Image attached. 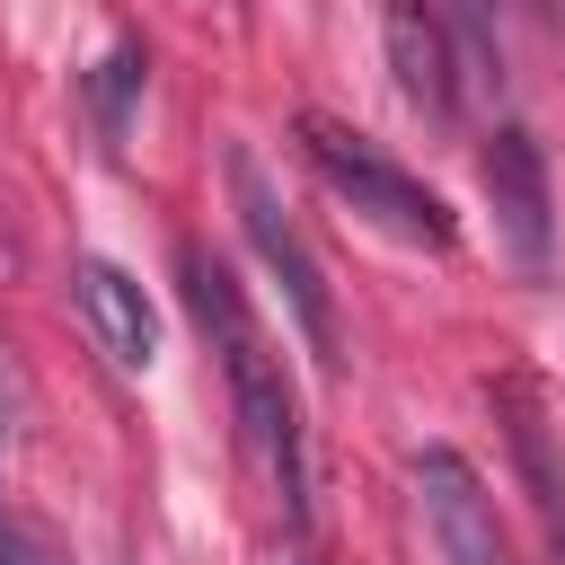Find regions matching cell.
<instances>
[{"label": "cell", "mask_w": 565, "mask_h": 565, "mask_svg": "<svg viewBox=\"0 0 565 565\" xmlns=\"http://www.w3.org/2000/svg\"><path fill=\"white\" fill-rule=\"evenodd\" d=\"M380 26H388V71H397V97L415 115H450V79H459V53H450V26L433 0H380Z\"/></svg>", "instance_id": "cell-6"}, {"label": "cell", "mask_w": 565, "mask_h": 565, "mask_svg": "<svg viewBox=\"0 0 565 565\" xmlns=\"http://www.w3.org/2000/svg\"><path fill=\"white\" fill-rule=\"evenodd\" d=\"M539 9H565V0H539Z\"/></svg>", "instance_id": "cell-9"}, {"label": "cell", "mask_w": 565, "mask_h": 565, "mask_svg": "<svg viewBox=\"0 0 565 565\" xmlns=\"http://www.w3.org/2000/svg\"><path fill=\"white\" fill-rule=\"evenodd\" d=\"M177 282H185V309H194V327H203V335H212V353H221V380H230L238 433H247V450H256L265 486L282 494V521H300V512H309L300 406H291V380H282V362H274V344H265V327H256V309H247L238 274H230L221 256L185 247V256H177Z\"/></svg>", "instance_id": "cell-1"}, {"label": "cell", "mask_w": 565, "mask_h": 565, "mask_svg": "<svg viewBox=\"0 0 565 565\" xmlns=\"http://www.w3.org/2000/svg\"><path fill=\"white\" fill-rule=\"evenodd\" d=\"M415 503H424V521H433V539H441V565H512V539H503V521H494V494H486V477L450 450V441H433V450H415Z\"/></svg>", "instance_id": "cell-4"}, {"label": "cell", "mask_w": 565, "mask_h": 565, "mask_svg": "<svg viewBox=\"0 0 565 565\" xmlns=\"http://www.w3.org/2000/svg\"><path fill=\"white\" fill-rule=\"evenodd\" d=\"M230 194H238V221H247V238H256L265 274L282 282V300H291L300 335L318 344V362H335V291H327V265H318V256H309V238L291 230L282 194H274V185H265V168H256V150H230Z\"/></svg>", "instance_id": "cell-3"}, {"label": "cell", "mask_w": 565, "mask_h": 565, "mask_svg": "<svg viewBox=\"0 0 565 565\" xmlns=\"http://www.w3.org/2000/svg\"><path fill=\"white\" fill-rule=\"evenodd\" d=\"M477 185H486V203H494V230H503V247L521 256V265H547V159H539V141L530 132H494L486 141V159H477Z\"/></svg>", "instance_id": "cell-5"}, {"label": "cell", "mask_w": 565, "mask_h": 565, "mask_svg": "<svg viewBox=\"0 0 565 565\" xmlns=\"http://www.w3.org/2000/svg\"><path fill=\"white\" fill-rule=\"evenodd\" d=\"M79 309H88V327H97V344L124 362V371H150L159 362V309H150V291L124 274V265H106V256H79Z\"/></svg>", "instance_id": "cell-7"}, {"label": "cell", "mask_w": 565, "mask_h": 565, "mask_svg": "<svg viewBox=\"0 0 565 565\" xmlns=\"http://www.w3.org/2000/svg\"><path fill=\"white\" fill-rule=\"evenodd\" d=\"M300 150H309V168H318L362 221H380L388 238H406V247H450V238H459L450 203H441L424 177H406L380 141H362L353 124H335V115H300Z\"/></svg>", "instance_id": "cell-2"}, {"label": "cell", "mask_w": 565, "mask_h": 565, "mask_svg": "<svg viewBox=\"0 0 565 565\" xmlns=\"http://www.w3.org/2000/svg\"><path fill=\"white\" fill-rule=\"evenodd\" d=\"M141 71H150V62H141V44H115V53L97 62V124H106V132H124V106H132Z\"/></svg>", "instance_id": "cell-8"}]
</instances>
